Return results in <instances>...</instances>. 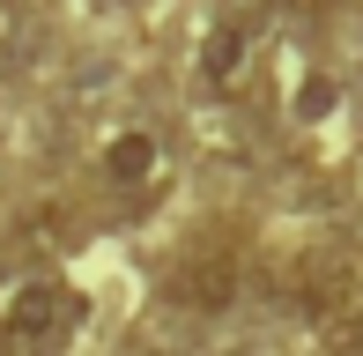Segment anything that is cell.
I'll use <instances>...</instances> for the list:
<instances>
[{
  "instance_id": "obj_1",
  "label": "cell",
  "mask_w": 363,
  "mask_h": 356,
  "mask_svg": "<svg viewBox=\"0 0 363 356\" xmlns=\"http://www.w3.org/2000/svg\"><path fill=\"white\" fill-rule=\"evenodd\" d=\"M74 327H82V289L60 282V274H30V282H15L8 304H0V334H8L15 349H38V356L67 349Z\"/></svg>"
},
{
  "instance_id": "obj_2",
  "label": "cell",
  "mask_w": 363,
  "mask_h": 356,
  "mask_svg": "<svg viewBox=\"0 0 363 356\" xmlns=\"http://www.w3.org/2000/svg\"><path fill=\"white\" fill-rule=\"evenodd\" d=\"M171 304H186V312H223V304H238L245 289V260L230 238H201V245H186L171 260Z\"/></svg>"
},
{
  "instance_id": "obj_3",
  "label": "cell",
  "mask_w": 363,
  "mask_h": 356,
  "mask_svg": "<svg viewBox=\"0 0 363 356\" xmlns=\"http://www.w3.org/2000/svg\"><path fill=\"white\" fill-rule=\"evenodd\" d=\"M356 289H363V267H356V252H341V245H311L304 260L289 267V304L311 319V327H319L334 304H349Z\"/></svg>"
},
{
  "instance_id": "obj_4",
  "label": "cell",
  "mask_w": 363,
  "mask_h": 356,
  "mask_svg": "<svg viewBox=\"0 0 363 356\" xmlns=\"http://www.w3.org/2000/svg\"><path fill=\"white\" fill-rule=\"evenodd\" d=\"M96 171L119 193H148L163 178V141L148 134V126H119V134H104V149H96Z\"/></svg>"
},
{
  "instance_id": "obj_5",
  "label": "cell",
  "mask_w": 363,
  "mask_h": 356,
  "mask_svg": "<svg viewBox=\"0 0 363 356\" xmlns=\"http://www.w3.org/2000/svg\"><path fill=\"white\" fill-rule=\"evenodd\" d=\"M245 67H252V23H245V15L208 23V38H201V82L208 89H238Z\"/></svg>"
},
{
  "instance_id": "obj_6",
  "label": "cell",
  "mask_w": 363,
  "mask_h": 356,
  "mask_svg": "<svg viewBox=\"0 0 363 356\" xmlns=\"http://www.w3.org/2000/svg\"><path fill=\"white\" fill-rule=\"evenodd\" d=\"M319 342L334 349V356H363V289L349 304H334V312L319 319Z\"/></svg>"
},
{
  "instance_id": "obj_7",
  "label": "cell",
  "mask_w": 363,
  "mask_h": 356,
  "mask_svg": "<svg viewBox=\"0 0 363 356\" xmlns=\"http://www.w3.org/2000/svg\"><path fill=\"white\" fill-rule=\"evenodd\" d=\"M289 8H363V0H289Z\"/></svg>"
},
{
  "instance_id": "obj_8",
  "label": "cell",
  "mask_w": 363,
  "mask_h": 356,
  "mask_svg": "<svg viewBox=\"0 0 363 356\" xmlns=\"http://www.w3.org/2000/svg\"><path fill=\"white\" fill-rule=\"evenodd\" d=\"M148 356H178V349H148Z\"/></svg>"
}]
</instances>
